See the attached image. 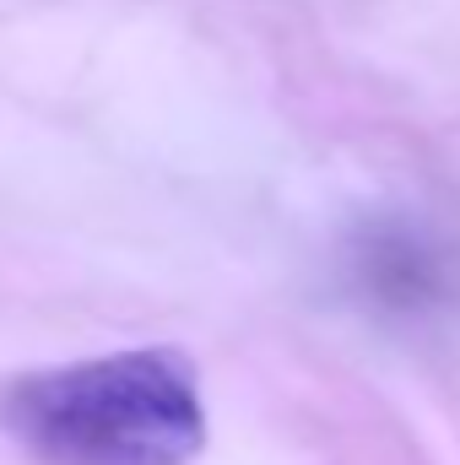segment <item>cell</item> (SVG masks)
<instances>
[{
    "instance_id": "cell-1",
    "label": "cell",
    "mask_w": 460,
    "mask_h": 465,
    "mask_svg": "<svg viewBox=\"0 0 460 465\" xmlns=\"http://www.w3.org/2000/svg\"><path fill=\"white\" fill-rule=\"evenodd\" d=\"M0 428L38 465H190L206 450V395L179 347H130L16 379Z\"/></svg>"
},
{
    "instance_id": "cell-2",
    "label": "cell",
    "mask_w": 460,
    "mask_h": 465,
    "mask_svg": "<svg viewBox=\"0 0 460 465\" xmlns=\"http://www.w3.org/2000/svg\"><path fill=\"white\" fill-rule=\"evenodd\" d=\"M352 287L390 314H434L460 298V249L412 217H374L346 243Z\"/></svg>"
}]
</instances>
